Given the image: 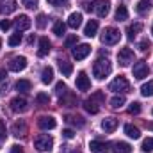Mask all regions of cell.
<instances>
[{"mask_svg": "<svg viewBox=\"0 0 153 153\" xmlns=\"http://www.w3.org/2000/svg\"><path fill=\"white\" fill-rule=\"evenodd\" d=\"M103 102H105V94H103L102 91H96V93L91 94V98H87V100L84 102V107H85L87 112L96 114V112L100 111V107L103 105Z\"/></svg>", "mask_w": 153, "mask_h": 153, "instance_id": "cell-1", "label": "cell"}, {"mask_svg": "<svg viewBox=\"0 0 153 153\" xmlns=\"http://www.w3.org/2000/svg\"><path fill=\"white\" fill-rule=\"evenodd\" d=\"M111 71H112V64H111L109 59H98L93 64V73H94V76L98 80H103L105 76H109Z\"/></svg>", "mask_w": 153, "mask_h": 153, "instance_id": "cell-2", "label": "cell"}, {"mask_svg": "<svg viewBox=\"0 0 153 153\" xmlns=\"http://www.w3.org/2000/svg\"><path fill=\"white\" fill-rule=\"evenodd\" d=\"M85 9L96 13V16H100V18H105L111 11V4H109V0H94L93 4H85Z\"/></svg>", "mask_w": 153, "mask_h": 153, "instance_id": "cell-3", "label": "cell"}, {"mask_svg": "<svg viewBox=\"0 0 153 153\" xmlns=\"http://www.w3.org/2000/svg\"><path fill=\"white\" fill-rule=\"evenodd\" d=\"M119 38H121V34H119V30L116 27H105L102 36H100V41L103 45H116L119 41Z\"/></svg>", "mask_w": 153, "mask_h": 153, "instance_id": "cell-4", "label": "cell"}, {"mask_svg": "<svg viewBox=\"0 0 153 153\" xmlns=\"http://www.w3.org/2000/svg\"><path fill=\"white\" fill-rule=\"evenodd\" d=\"M34 146L38 148L39 152H50L52 146H53V139L50 135H46V134H41V135H38L34 139Z\"/></svg>", "mask_w": 153, "mask_h": 153, "instance_id": "cell-5", "label": "cell"}, {"mask_svg": "<svg viewBox=\"0 0 153 153\" xmlns=\"http://www.w3.org/2000/svg\"><path fill=\"white\" fill-rule=\"evenodd\" d=\"M109 89H111V91H114V93H125V91H128V89H130V84H128V80H126L125 76L119 75L117 78H114V80L111 82Z\"/></svg>", "mask_w": 153, "mask_h": 153, "instance_id": "cell-6", "label": "cell"}, {"mask_svg": "<svg viewBox=\"0 0 153 153\" xmlns=\"http://www.w3.org/2000/svg\"><path fill=\"white\" fill-rule=\"evenodd\" d=\"M117 61L121 66H130V62H134V50L130 48H121L117 52Z\"/></svg>", "mask_w": 153, "mask_h": 153, "instance_id": "cell-7", "label": "cell"}, {"mask_svg": "<svg viewBox=\"0 0 153 153\" xmlns=\"http://www.w3.org/2000/svg\"><path fill=\"white\" fill-rule=\"evenodd\" d=\"M73 57H75L76 61H82V59H85L89 53H91V46L87 45V43H82V45H75V48H73Z\"/></svg>", "mask_w": 153, "mask_h": 153, "instance_id": "cell-8", "label": "cell"}, {"mask_svg": "<svg viewBox=\"0 0 153 153\" xmlns=\"http://www.w3.org/2000/svg\"><path fill=\"white\" fill-rule=\"evenodd\" d=\"M148 73H150V68H148V64H146L144 61H139V62H135V64H134V76H135L137 80L146 78Z\"/></svg>", "mask_w": 153, "mask_h": 153, "instance_id": "cell-9", "label": "cell"}, {"mask_svg": "<svg viewBox=\"0 0 153 153\" xmlns=\"http://www.w3.org/2000/svg\"><path fill=\"white\" fill-rule=\"evenodd\" d=\"M11 109H13L14 112H25V111L29 109V102H27L23 96H16V98L11 100Z\"/></svg>", "mask_w": 153, "mask_h": 153, "instance_id": "cell-10", "label": "cell"}, {"mask_svg": "<svg viewBox=\"0 0 153 153\" xmlns=\"http://www.w3.org/2000/svg\"><path fill=\"white\" fill-rule=\"evenodd\" d=\"M76 89L78 91H89L91 89V80L85 75V71H80L76 75Z\"/></svg>", "mask_w": 153, "mask_h": 153, "instance_id": "cell-11", "label": "cell"}, {"mask_svg": "<svg viewBox=\"0 0 153 153\" xmlns=\"http://www.w3.org/2000/svg\"><path fill=\"white\" fill-rule=\"evenodd\" d=\"M27 68V59L25 57H14V59H11V62H9V70L11 71H23Z\"/></svg>", "mask_w": 153, "mask_h": 153, "instance_id": "cell-12", "label": "cell"}, {"mask_svg": "<svg viewBox=\"0 0 153 153\" xmlns=\"http://www.w3.org/2000/svg\"><path fill=\"white\" fill-rule=\"evenodd\" d=\"M18 9L16 0H0V14H11Z\"/></svg>", "mask_w": 153, "mask_h": 153, "instance_id": "cell-13", "label": "cell"}, {"mask_svg": "<svg viewBox=\"0 0 153 153\" xmlns=\"http://www.w3.org/2000/svg\"><path fill=\"white\" fill-rule=\"evenodd\" d=\"M14 25H16L18 32H22V30H29L30 25H32V22H30V18H29L27 14H20V16L16 18V22H14Z\"/></svg>", "mask_w": 153, "mask_h": 153, "instance_id": "cell-14", "label": "cell"}, {"mask_svg": "<svg viewBox=\"0 0 153 153\" xmlns=\"http://www.w3.org/2000/svg\"><path fill=\"white\" fill-rule=\"evenodd\" d=\"M38 125H39V128H43V130H53L57 126V121L52 116H43V117H39Z\"/></svg>", "mask_w": 153, "mask_h": 153, "instance_id": "cell-15", "label": "cell"}, {"mask_svg": "<svg viewBox=\"0 0 153 153\" xmlns=\"http://www.w3.org/2000/svg\"><path fill=\"white\" fill-rule=\"evenodd\" d=\"M70 29H78L80 25H82V14L80 13H71L70 14V18H68V23H66Z\"/></svg>", "mask_w": 153, "mask_h": 153, "instance_id": "cell-16", "label": "cell"}, {"mask_svg": "<svg viewBox=\"0 0 153 153\" xmlns=\"http://www.w3.org/2000/svg\"><path fill=\"white\" fill-rule=\"evenodd\" d=\"M96 30H98V20H89L87 25H85V29H84V34L87 38H93L96 34Z\"/></svg>", "mask_w": 153, "mask_h": 153, "instance_id": "cell-17", "label": "cell"}, {"mask_svg": "<svg viewBox=\"0 0 153 153\" xmlns=\"http://www.w3.org/2000/svg\"><path fill=\"white\" fill-rule=\"evenodd\" d=\"M48 52H50V41H48V38H41L39 39L38 55L39 57H45V55H48Z\"/></svg>", "mask_w": 153, "mask_h": 153, "instance_id": "cell-18", "label": "cell"}, {"mask_svg": "<svg viewBox=\"0 0 153 153\" xmlns=\"http://www.w3.org/2000/svg\"><path fill=\"white\" fill-rule=\"evenodd\" d=\"M116 126H117V119H116V117H107V119L102 121V128H103L105 132H114Z\"/></svg>", "mask_w": 153, "mask_h": 153, "instance_id": "cell-19", "label": "cell"}, {"mask_svg": "<svg viewBox=\"0 0 153 153\" xmlns=\"http://www.w3.org/2000/svg\"><path fill=\"white\" fill-rule=\"evenodd\" d=\"M89 148H91L93 153H103L105 148H107V143H103V141H91L89 143Z\"/></svg>", "mask_w": 153, "mask_h": 153, "instance_id": "cell-20", "label": "cell"}, {"mask_svg": "<svg viewBox=\"0 0 153 153\" xmlns=\"http://www.w3.org/2000/svg\"><path fill=\"white\" fill-rule=\"evenodd\" d=\"M52 80H53V68H50V66L43 68V71H41V82L43 84H50Z\"/></svg>", "mask_w": 153, "mask_h": 153, "instance_id": "cell-21", "label": "cell"}, {"mask_svg": "<svg viewBox=\"0 0 153 153\" xmlns=\"http://www.w3.org/2000/svg\"><path fill=\"white\" fill-rule=\"evenodd\" d=\"M141 30H143V23H139V22H137V23H132V25L126 29L128 39H134L135 36H137V34H139V32H141Z\"/></svg>", "mask_w": 153, "mask_h": 153, "instance_id": "cell-22", "label": "cell"}, {"mask_svg": "<svg viewBox=\"0 0 153 153\" xmlns=\"http://www.w3.org/2000/svg\"><path fill=\"white\" fill-rule=\"evenodd\" d=\"M30 89H32L30 80H25V78H23V80H18V82H16V91H20V93L25 94V93H29Z\"/></svg>", "mask_w": 153, "mask_h": 153, "instance_id": "cell-23", "label": "cell"}, {"mask_svg": "<svg viewBox=\"0 0 153 153\" xmlns=\"http://www.w3.org/2000/svg\"><path fill=\"white\" fill-rule=\"evenodd\" d=\"M125 134H126L128 137H132V139H139V137H141L139 128L134 126V125H125Z\"/></svg>", "mask_w": 153, "mask_h": 153, "instance_id": "cell-24", "label": "cell"}, {"mask_svg": "<svg viewBox=\"0 0 153 153\" xmlns=\"http://www.w3.org/2000/svg\"><path fill=\"white\" fill-rule=\"evenodd\" d=\"M116 20L117 22L128 20V9H126V5H117V9H116Z\"/></svg>", "mask_w": 153, "mask_h": 153, "instance_id": "cell-25", "label": "cell"}, {"mask_svg": "<svg viewBox=\"0 0 153 153\" xmlns=\"http://www.w3.org/2000/svg\"><path fill=\"white\" fill-rule=\"evenodd\" d=\"M114 153H132V146L128 143H116L114 144Z\"/></svg>", "mask_w": 153, "mask_h": 153, "instance_id": "cell-26", "label": "cell"}, {"mask_svg": "<svg viewBox=\"0 0 153 153\" xmlns=\"http://www.w3.org/2000/svg\"><path fill=\"white\" fill-rule=\"evenodd\" d=\"M59 70H61V73L64 76H70L71 71H73V66H71L68 61H59Z\"/></svg>", "mask_w": 153, "mask_h": 153, "instance_id": "cell-27", "label": "cell"}, {"mask_svg": "<svg viewBox=\"0 0 153 153\" xmlns=\"http://www.w3.org/2000/svg\"><path fill=\"white\" fill-rule=\"evenodd\" d=\"M153 7V0H139L137 2V13H146Z\"/></svg>", "mask_w": 153, "mask_h": 153, "instance_id": "cell-28", "label": "cell"}, {"mask_svg": "<svg viewBox=\"0 0 153 153\" xmlns=\"http://www.w3.org/2000/svg\"><path fill=\"white\" fill-rule=\"evenodd\" d=\"M141 93H143V96H153V80H148L146 84H143V87H141Z\"/></svg>", "mask_w": 153, "mask_h": 153, "instance_id": "cell-29", "label": "cell"}, {"mask_svg": "<svg viewBox=\"0 0 153 153\" xmlns=\"http://www.w3.org/2000/svg\"><path fill=\"white\" fill-rule=\"evenodd\" d=\"M66 27H68L66 23H62V22H55V23H53V34H55V36H62V34L66 32Z\"/></svg>", "mask_w": 153, "mask_h": 153, "instance_id": "cell-30", "label": "cell"}, {"mask_svg": "<svg viewBox=\"0 0 153 153\" xmlns=\"http://www.w3.org/2000/svg\"><path fill=\"white\" fill-rule=\"evenodd\" d=\"M13 132H14V135H16V137H20V135H25V132H27V126H25V123H14V126H13Z\"/></svg>", "mask_w": 153, "mask_h": 153, "instance_id": "cell-31", "label": "cell"}, {"mask_svg": "<svg viewBox=\"0 0 153 153\" xmlns=\"http://www.w3.org/2000/svg\"><path fill=\"white\" fill-rule=\"evenodd\" d=\"M125 102H126L125 96H119V94H117V96H114V98L111 100V107H112V109H121V107L125 105Z\"/></svg>", "mask_w": 153, "mask_h": 153, "instance_id": "cell-32", "label": "cell"}, {"mask_svg": "<svg viewBox=\"0 0 153 153\" xmlns=\"http://www.w3.org/2000/svg\"><path fill=\"white\" fill-rule=\"evenodd\" d=\"M48 102H50V96L46 93H38L36 94V103L38 105H48Z\"/></svg>", "mask_w": 153, "mask_h": 153, "instance_id": "cell-33", "label": "cell"}, {"mask_svg": "<svg viewBox=\"0 0 153 153\" xmlns=\"http://www.w3.org/2000/svg\"><path fill=\"white\" fill-rule=\"evenodd\" d=\"M7 43H9V46H16V45H20V43H22V34H20V32L13 34V36L9 38V41H7Z\"/></svg>", "mask_w": 153, "mask_h": 153, "instance_id": "cell-34", "label": "cell"}, {"mask_svg": "<svg viewBox=\"0 0 153 153\" xmlns=\"http://www.w3.org/2000/svg\"><path fill=\"white\" fill-rule=\"evenodd\" d=\"M141 150H143V152H152V150H153V137H148V139H144V141H143Z\"/></svg>", "mask_w": 153, "mask_h": 153, "instance_id": "cell-35", "label": "cell"}, {"mask_svg": "<svg viewBox=\"0 0 153 153\" xmlns=\"http://www.w3.org/2000/svg\"><path fill=\"white\" fill-rule=\"evenodd\" d=\"M66 121H68V123H73V125H78V126L84 125V119H82L80 116H66Z\"/></svg>", "mask_w": 153, "mask_h": 153, "instance_id": "cell-36", "label": "cell"}, {"mask_svg": "<svg viewBox=\"0 0 153 153\" xmlns=\"http://www.w3.org/2000/svg\"><path fill=\"white\" fill-rule=\"evenodd\" d=\"M66 89H68V87H66V84H64V82H57V85H55V93H57L59 96L66 94V93H68Z\"/></svg>", "mask_w": 153, "mask_h": 153, "instance_id": "cell-37", "label": "cell"}, {"mask_svg": "<svg viewBox=\"0 0 153 153\" xmlns=\"http://www.w3.org/2000/svg\"><path fill=\"white\" fill-rule=\"evenodd\" d=\"M128 112L130 114H139L141 112V103L139 102H132V105L128 107Z\"/></svg>", "mask_w": 153, "mask_h": 153, "instance_id": "cell-38", "label": "cell"}, {"mask_svg": "<svg viewBox=\"0 0 153 153\" xmlns=\"http://www.w3.org/2000/svg\"><path fill=\"white\" fill-rule=\"evenodd\" d=\"M36 25H38V29H45V27H46V16H45L43 13H41V14H38Z\"/></svg>", "mask_w": 153, "mask_h": 153, "instance_id": "cell-39", "label": "cell"}, {"mask_svg": "<svg viewBox=\"0 0 153 153\" xmlns=\"http://www.w3.org/2000/svg\"><path fill=\"white\" fill-rule=\"evenodd\" d=\"M76 43H78V39H76V36H75V34L68 36V38H66V41H64L66 48H71V46H73V45H76Z\"/></svg>", "mask_w": 153, "mask_h": 153, "instance_id": "cell-40", "label": "cell"}, {"mask_svg": "<svg viewBox=\"0 0 153 153\" xmlns=\"http://www.w3.org/2000/svg\"><path fill=\"white\" fill-rule=\"evenodd\" d=\"M7 137V128H5V123L0 119V141Z\"/></svg>", "mask_w": 153, "mask_h": 153, "instance_id": "cell-41", "label": "cell"}, {"mask_svg": "<svg viewBox=\"0 0 153 153\" xmlns=\"http://www.w3.org/2000/svg\"><path fill=\"white\" fill-rule=\"evenodd\" d=\"M22 4H23L25 7L32 9V7H36V5H38V0H22Z\"/></svg>", "mask_w": 153, "mask_h": 153, "instance_id": "cell-42", "label": "cell"}, {"mask_svg": "<svg viewBox=\"0 0 153 153\" xmlns=\"http://www.w3.org/2000/svg\"><path fill=\"white\" fill-rule=\"evenodd\" d=\"M0 29H2V30H9V29H11V22H9V20H2V22H0Z\"/></svg>", "mask_w": 153, "mask_h": 153, "instance_id": "cell-43", "label": "cell"}, {"mask_svg": "<svg viewBox=\"0 0 153 153\" xmlns=\"http://www.w3.org/2000/svg\"><path fill=\"white\" fill-rule=\"evenodd\" d=\"M139 48H141L143 52L150 50V41H146V39H144V41H141V43H139Z\"/></svg>", "mask_w": 153, "mask_h": 153, "instance_id": "cell-44", "label": "cell"}, {"mask_svg": "<svg viewBox=\"0 0 153 153\" xmlns=\"http://www.w3.org/2000/svg\"><path fill=\"white\" fill-rule=\"evenodd\" d=\"M62 135L66 137V139H73V130H70V128H66V130H62Z\"/></svg>", "mask_w": 153, "mask_h": 153, "instance_id": "cell-45", "label": "cell"}, {"mask_svg": "<svg viewBox=\"0 0 153 153\" xmlns=\"http://www.w3.org/2000/svg\"><path fill=\"white\" fill-rule=\"evenodd\" d=\"M48 4H52V5H64L66 0H48Z\"/></svg>", "mask_w": 153, "mask_h": 153, "instance_id": "cell-46", "label": "cell"}, {"mask_svg": "<svg viewBox=\"0 0 153 153\" xmlns=\"http://www.w3.org/2000/svg\"><path fill=\"white\" fill-rule=\"evenodd\" d=\"M11 153H23V150H22V146H18V144H14V146L11 148Z\"/></svg>", "mask_w": 153, "mask_h": 153, "instance_id": "cell-47", "label": "cell"}, {"mask_svg": "<svg viewBox=\"0 0 153 153\" xmlns=\"http://www.w3.org/2000/svg\"><path fill=\"white\" fill-rule=\"evenodd\" d=\"M5 78H7V71H5L4 68H0V82H2V80H5Z\"/></svg>", "mask_w": 153, "mask_h": 153, "instance_id": "cell-48", "label": "cell"}, {"mask_svg": "<svg viewBox=\"0 0 153 153\" xmlns=\"http://www.w3.org/2000/svg\"><path fill=\"white\" fill-rule=\"evenodd\" d=\"M148 128H150V130H153V123H148Z\"/></svg>", "mask_w": 153, "mask_h": 153, "instance_id": "cell-49", "label": "cell"}, {"mask_svg": "<svg viewBox=\"0 0 153 153\" xmlns=\"http://www.w3.org/2000/svg\"><path fill=\"white\" fill-rule=\"evenodd\" d=\"M152 34H153V25H152Z\"/></svg>", "mask_w": 153, "mask_h": 153, "instance_id": "cell-50", "label": "cell"}, {"mask_svg": "<svg viewBox=\"0 0 153 153\" xmlns=\"http://www.w3.org/2000/svg\"><path fill=\"white\" fill-rule=\"evenodd\" d=\"M0 46H2V39H0Z\"/></svg>", "mask_w": 153, "mask_h": 153, "instance_id": "cell-51", "label": "cell"}, {"mask_svg": "<svg viewBox=\"0 0 153 153\" xmlns=\"http://www.w3.org/2000/svg\"><path fill=\"white\" fill-rule=\"evenodd\" d=\"M152 114H153V111H152Z\"/></svg>", "mask_w": 153, "mask_h": 153, "instance_id": "cell-52", "label": "cell"}]
</instances>
